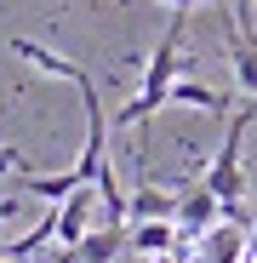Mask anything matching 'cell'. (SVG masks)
I'll list each match as a JSON object with an SVG mask.
<instances>
[{
  "instance_id": "obj_6",
  "label": "cell",
  "mask_w": 257,
  "mask_h": 263,
  "mask_svg": "<svg viewBox=\"0 0 257 263\" xmlns=\"http://www.w3.org/2000/svg\"><path fill=\"white\" fill-rule=\"evenodd\" d=\"M218 217H223V200L200 183V189H189V195H183V206H177V229H183V235H200V229L218 223Z\"/></svg>"
},
{
  "instance_id": "obj_4",
  "label": "cell",
  "mask_w": 257,
  "mask_h": 263,
  "mask_svg": "<svg viewBox=\"0 0 257 263\" xmlns=\"http://www.w3.org/2000/svg\"><path fill=\"white\" fill-rule=\"evenodd\" d=\"M223 40H229V63H234V86H240V98H257V34L240 29L234 12H229Z\"/></svg>"
},
{
  "instance_id": "obj_5",
  "label": "cell",
  "mask_w": 257,
  "mask_h": 263,
  "mask_svg": "<svg viewBox=\"0 0 257 263\" xmlns=\"http://www.w3.org/2000/svg\"><path fill=\"white\" fill-rule=\"evenodd\" d=\"M177 206H183V195H171V189H160V183H143L137 195H126V217H132V223H154V217H177Z\"/></svg>"
},
{
  "instance_id": "obj_11",
  "label": "cell",
  "mask_w": 257,
  "mask_h": 263,
  "mask_svg": "<svg viewBox=\"0 0 257 263\" xmlns=\"http://www.w3.org/2000/svg\"><path fill=\"white\" fill-rule=\"evenodd\" d=\"M251 223H257V217H251Z\"/></svg>"
},
{
  "instance_id": "obj_1",
  "label": "cell",
  "mask_w": 257,
  "mask_h": 263,
  "mask_svg": "<svg viewBox=\"0 0 257 263\" xmlns=\"http://www.w3.org/2000/svg\"><path fill=\"white\" fill-rule=\"evenodd\" d=\"M183 40H189V12H171V23H166V34H160L154 58L143 63V86H137V98L114 115V126H120V132H126V126L154 120V109H166V103H171V80H177V69H183Z\"/></svg>"
},
{
  "instance_id": "obj_3",
  "label": "cell",
  "mask_w": 257,
  "mask_h": 263,
  "mask_svg": "<svg viewBox=\"0 0 257 263\" xmlns=\"http://www.w3.org/2000/svg\"><path fill=\"white\" fill-rule=\"evenodd\" d=\"M6 46H12V52H17V58L34 69V74H52V80H74V86H86V80H92V74H86L74 58H63V52H52V46H40V40H23V34H17V40H6Z\"/></svg>"
},
{
  "instance_id": "obj_7",
  "label": "cell",
  "mask_w": 257,
  "mask_h": 263,
  "mask_svg": "<svg viewBox=\"0 0 257 263\" xmlns=\"http://www.w3.org/2000/svg\"><path fill=\"white\" fill-rule=\"evenodd\" d=\"M171 223H177V217H154V223H137V229H132V246H137L143 257L171 252V246H177V229H171Z\"/></svg>"
},
{
  "instance_id": "obj_2",
  "label": "cell",
  "mask_w": 257,
  "mask_h": 263,
  "mask_svg": "<svg viewBox=\"0 0 257 263\" xmlns=\"http://www.w3.org/2000/svg\"><path fill=\"white\" fill-rule=\"evenodd\" d=\"M92 212H97V189H74L57 206V252H80V240L92 235Z\"/></svg>"
},
{
  "instance_id": "obj_8",
  "label": "cell",
  "mask_w": 257,
  "mask_h": 263,
  "mask_svg": "<svg viewBox=\"0 0 257 263\" xmlns=\"http://www.w3.org/2000/svg\"><path fill=\"white\" fill-rule=\"evenodd\" d=\"M120 235H126V229H103V223H97L92 235L80 240V252H74V257H80V263H109V257L120 252Z\"/></svg>"
},
{
  "instance_id": "obj_9",
  "label": "cell",
  "mask_w": 257,
  "mask_h": 263,
  "mask_svg": "<svg viewBox=\"0 0 257 263\" xmlns=\"http://www.w3.org/2000/svg\"><path fill=\"white\" fill-rule=\"evenodd\" d=\"M229 6H234V23H240V29H251V12H257V0H229Z\"/></svg>"
},
{
  "instance_id": "obj_10",
  "label": "cell",
  "mask_w": 257,
  "mask_h": 263,
  "mask_svg": "<svg viewBox=\"0 0 257 263\" xmlns=\"http://www.w3.org/2000/svg\"><path fill=\"white\" fill-rule=\"evenodd\" d=\"M160 6H171V12H189V6H206V0H160Z\"/></svg>"
}]
</instances>
